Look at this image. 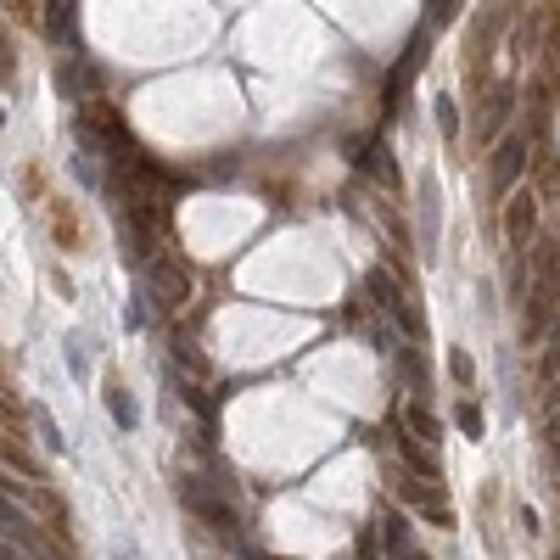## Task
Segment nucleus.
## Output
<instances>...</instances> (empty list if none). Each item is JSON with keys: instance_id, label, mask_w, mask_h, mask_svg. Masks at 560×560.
I'll use <instances>...</instances> for the list:
<instances>
[{"instance_id": "nucleus-1", "label": "nucleus", "mask_w": 560, "mask_h": 560, "mask_svg": "<svg viewBox=\"0 0 560 560\" xmlns=\"http://www.w3.org/2000/svg\"><path fill=\"white\" fill-rule=\"evenodd\" d=\"M146 292L163 308H180L185 297H191V275H185L180 258H152V264H146Z\"/></svg>"}, {"instance_id": "nucleus-2", "label": "nucleus", "mask_w": 560, "mask_h": 560, "mask_svg": "<svg viewBox=\"0 0 560 560\" xmlns=\"http://www.w3.org/2000/svg\"><path fill=\"white\" fill-rule=\"evenodd\" d=\"M370 297H376V303L387 308L392 320H398V331L420 336V314H415V308L404 303V292H398V286H392V275H387V269H370Z\"/></svg>"}, {"instance_id": "nucleus-3", "label": "nucleus", "mask_w": 560, "mask_h": 560, "mask_svg": "<svg viewBox=\"0 0 560 560\" xmlns=\"http://www.w3.org/2000/svg\"><path fill=\"white\" fill-rule=\"evenodd\" d=\"M521 168H527V140L521 135H504L499 140V152H493V191H516L521 185Z\"/></svg>"}, {"instance_id": "nucleus-4", "label": "nucleus", "mask_w": 560, "mask_h": 560, "mask_svg": "<svg viewBox=\"0 0 560 560\" xmlns=\"http://www.w3.org/2000/svg\"><path fill=\"white\" fill-rule=\"evenodd\" d=\"M426 51H432V40H426V34H415V40H409V51L398 56V68H392V79H387V101H381L387 112H398V96H404V84L415 79L420 68H426Z\"/></svg>"}, {"instance_id": "nucleus-5", "label": "nucleus", "mask_w": 560, "mask_h": 560, "mask_svg": "<svg viewBox=\"0 0 560 560\" xmlns=\"http://www.w3.org/2000/svg\"><path fill=\"white\" fill-rule=\"evenodd\" d=\"M532 224H538V196L516 191L510 202H504V236H510V247H527V241H532Z\"/></svg>"}, {"instance_id": "nucleus-6", "label": "nucleus", "mask_w": 560, "mask_h": 560, "mask_svg": "<svg viewBox=\"0 0 560 560\" xmlns=\"http://www.w3.org/2000/svg\"><path fill=\"white\" fill-rule=\"evenodd\" d=\"M420 252L426 258L437 252V185L432 180L420 185Z\"/></svg>"}, {"instance_id": "nucleus-7", "label": "nucleus", "mask_w": 560, "mask_h": 560, "mask_svg": "<svg viewBox=\"0 0 560 560\" xmlns=\"http://www.w3.org/2000/svg\"><path fill=\"white\" fill-rule=\"evenodd\" d=\"M107 409H112V420H118V426H135V392H129V387H118V381H112V387H107Z\"/></svg>"}, {"instance_id": "nucleus-8", "label": "nucleus", "mask_w": 560, "mask_h": 560, "mask_svg": "<svg viewBox=\"0 0 560 560\" xmlns=\"http://www.w3.org/2000/svg\"><path fill=\"white\" fill-rule=\"evenodd\" d=\"M404 499L415 504V510H426V516H432L437 527H448V510L437 504V493H432V488H415V482H404Z\"/></svg>"}, {"instance_id": "nucleus-9", "label": "nucleus", "mask_w": 560, "mask_h": 560, "mask_svg": "<svg viewBox=\"0 0 560 560\" xmlns=\"http://www.w3.org/2000/svg\"><path fill=\"white\" fill-rule=\"evenodd\" d=\"M45 28H51V40H62V45L73 40V17H68V0H51V17H45Z\"/></svg>"}, {"instance_id": "nucleus-10", "label": "nucleus", "mask_w": 560, "mask_h": 560, "mask_svg": "<svg viewBox=\"0 0 560 560\" xmlns=\"http://www.w3.org/2000/svg\"><path fill=\"white\" fill-rule=\"evenodd\" d=\"M454 420H460V432L471 437V443L482 437V409H476V404H460V409H454Z\"/></svg>"}, {"instance_id": "nucleus-11", "label": "nucleus", "mask_w": 560, "mask_h": 560, "mask_svg": "<svg viewBox=\"0 0 560 560\" xmlns=\"http://www.w3.org/2000/svg\"><path fill=\"white\" fill-rule=\"evenodd\" d=\"M437 129H443L448 140L460 135V112H454V101H448V96H437Z\"/></svg>"}, {"instance_id": "nucleus-12", "label": "nucleus", "mask_w": 560, "mask_h": 560, "mask_svg": "<svg viewBox=\"0 0 560 560\" xmlns=\"http://www.w3.org/2000/svg\"><path fill=\"white\" fill-rule=\"evenodd\" d=\"M448 376L460 381V387L476 376V364H471V353H465V348H454V353H448Z\"/></svg>"}, {"instance_id": "nucleus-13", "label": "nucleus", "mask_w": 560, "mask_h": 560, "mask_svg": "<svg viewBox=\"0 0 560 560\" xmlns=\"http://www.w3.org/2000/svg\"><path fill=\"white\" fill-rule=\"evenodd\" d=\"M504 112H510V90H499V96H493L488 118H482V135H493V129H499V118H504Z\"/></svg>"}, {"instance_id": "nucleus-14", "label": "nucleus", "mask_w": 560, "mask_h": 560, "mask_svg": "<svg viewBox=\"0 0 560 560\" xmlns=\"http://www.w3.org/2000/svg\"><path fill=\"white\" fill-rule=\"evenodd\" d=\"M404 454H409V465H415L420 476H432V448H426V443H420V448H415V443H404Z\"/></svg>"}, {"instance_id": "nucleus-15", "label": "nucleus", "mask_w": 560, "mask_h": 560, "mask_svg": "<svg viewBox=\"0 0 560 560\" xmlns=\"http://www.w3.org/2000/svg\"><path fill=\"white\" fill-rule=\"evenodd\" d=\"M387 544H392V549H409V532H404V516H387Z\"/></svg>"}, {"instance_id": "nucleus-16", "label": "nucleus", "mask_w": 560, "mask_h": 560, "mask_svg": "<svg viewBox=\"0 0 560 560\" xmlns=\"http://www.w3.org/2000/svg\"><path fill=\"white\" fill-rule=\"evenodd\" d=\"M409 420H415V426H420V437H426V443H432V437H437V426H432V415H426V409H409Z\"/></svg>"}, {"instance_id": "nucleus-17", "label": "nucleus", "mask_w": 560, "mask_h": 560, "mask_svg": "<svg viewBox=\"0 0 560 560\" xmlns=\"http://www.w3.org/2000/svg\"><path fill=\"white\" fill-rule=\"evenodd\" d=\"M454 6H460V0H432V23H448V17H454Z\"/></svg>"}, {"instance_id": "nucleus-18", "label": "nucleus", "mask_w": 560, "mask_h": 560, "mask_svg": "<svg viewBox=\"0 0 560 560\" xmlns=\"http://www.w3.org/2000/svg\"><path fill=\"white\" fill-rule=\"evenodd\" d=\"M549 409H560V376H555V387H549Z\"/></svg>"}, {"instance_id": "nucleus-19", "label": "nucleus", "mask_w": 560, "mask_h": 560, "mask_svg": "<svg viewBox=\"0 0 560 560\" xmlns=\"http://www.w3.org/2000/svg\"><path fill=\"white\" fill-rule=\"evenodd\" d=\"M549 432H560V409H549Z\"/></svg>"}, {"instance_id": "nucleus-20", "label": "nucleus", "mask_w": 560, "mask_h": 560, "mask_svg": "<svg viewBox=\"0 0 560 560\" xmlns=\"http://www.w3.org/2000/svg\"><path fill=\"white\" fill-rule=\"evenodd\" d=\"M555 471H560V443H555Z\"/></svg>"}]
</instances>
